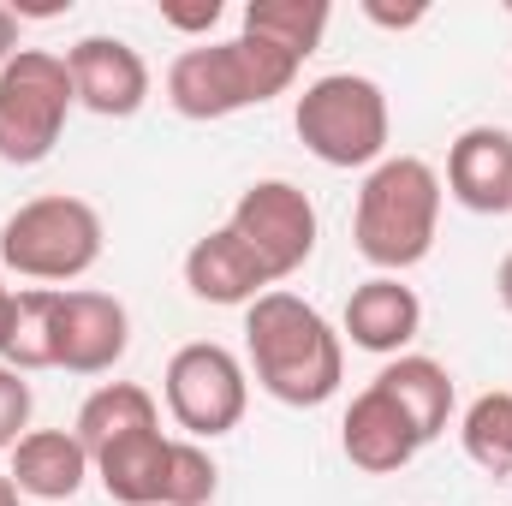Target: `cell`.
<instances>
[{
	"mask_svg": "<svg viewBox=\"0 0 512 506\" xmlns=\"http://www.w3.org/2000/svg\"><path fill=\"white\" fill-rule=\"evenodd\" d=\"M376 387L405 411V423H411V435H417L423 447H429V441L447 429V417H453V376H447L435 358L399 352L382 376H376Z\"/></svg>",
	"mask_w": 512,
	"mask_h": 506,
	"instance_id": "e0dca14e",
	"label": "cell"
},
{
	"mask_svg": "<svg viewBox=\"0 0 512 506\" xmlns=\"http://www.w3.org/2000/svg\"><path fill=\"white\" fill-rule=\"evenodd\" d=\"M72 108H78V96H72L66 54L18 48L12 66L0 72V161L6 167L48 161L66 120H72Z\"/></svg>",
	"mask_w": 512,
	"mask_h": 506,
	"instance_id": "8992f818",
	"label": "cell"
},
{
	"mask_svg": "<svg viewBox=\"0 0 512 506\" xmlns=\"http://www.w3.org/2000/svg\"><path fill=\"white\" fill-rule=\"evenodd\" d=\"M60 292L66 286H24L18 292V316H12V340H6L0 364L60 370Z\"/></svg>",
	"mask_w": 512,
	"mask_h": 506,
	"instance_id": "ac0fdd59",
	"label": "cell"
},
{
	"mask_svg": "<svg viewBox=\"0 0 512 506\" xmlns=\"http://www.w3.org/2000/svg\"><path fill=\"white\" fill-rule=\"evenodd\" d=\"M221 489V471L215 459L197 447V441H173V465H167V489H161V506H209Z\"/></svg>",
	"mask_w": 512,
	"mask_h": 506,
	"instance_id": "7402d4cb",
	"label": "cell"
},
{
	"mask_svg": "<svg viewBox=\"0 0 512 506\" xmlns=\"http://www.w3.org/2000/svg\"><path fill=\"white\" fill-rule=\"evenodd\" d=\"M495 292H501V304H507V316H512V251L501 256V268H495Z\"/></svg>",
	"mask_w": 512,
	"mask_h": 506,
	"instance_id": "83f0119b",
	"label": "cell"
},
{
	"mask_svg": "<svg viewBox=\"0 0 512 506\" xmlns=\"http://www.w3.org/2000/svg\"><path fill=\"white\" fill-rule=\"evenodd\" d=\"M66 72H72V96L78 108L102 114V120H131L149 102V66L126 36H84L66 48Z\"/></svg>",
	"mask_w": 512,
	"mask_h": 506,
	"instance_id": "9c48e42d",
	"label": "cell"
},
{
	"mask_svg": "<svg viewBox=\"0 0 512 506\" xmlns=\"http://www.w3.org/2000/svg\"><path fill=\"white\" fill-rule=\"evenodd\" d=\"M423 328V304L411 286H399V274H376L364 286H352L346 298V340L358 352H376V358H399Z\"/></svg>",
	"mask_w": 512,
	"mask_h": 506,
	"instance_id": "5bb4252c",
	"label": "cell"
},
{
	"mask_svg": "<svg viewBox=\"0 0 512 506\" xmlns=\"http://www.w3.org/2000/svg\"><path fill=\"white\" fill-rule=\"evenodd\" d=\"M435 227H441V173L417 155L376 161L352 215L358 256L376 262L382 274H405L435 251Z\"/></svg>",
	"mask_w": 512,
	"mask_h": 506,
	"instance_id": "7a4b0ae2",
	"label": "cell"
},
{
	"mask_svg": "<svg viewBox=\"0 0 512 506\" xmlns=\"http://www.w3.org/2000/svg\"><path fill=\"white\" fill-rule=\"evenodd\" d=\"M12 54H18V12L0 6V72L12 66Z\"/></svg>",
	"mask_w": 512,
	"mask_h": 506,
	"instance_id": "484cf974",
	"label": "cell"
},
{
	"mask_svg": "<svg viewBox=\"0 0 512 506\" xmlns=\"http://www.w3.org/2000/svg\"><path fill=\"white\" fill-rule=\"evenodd\" d=\"M167 411L173 423L191 435V441H215L227 429L245 423V405H251V381H245V364L215 346V340H191L167 358Z\"/></svg>",
	"mask_w": 512,
	"mask_h": 506,
	"instance_id": "52a82bcc",
	"label": "cell"
},
{
	"mask_svg": "<svg viewBox=\"0 0 512 506\" xmlns=\"http://www.w3.org/2000/svg\"><path fill=\"white\" fill-rule=\"evenodd\" d=\"M298 78V60L256 42V36H233V42H203L185 48L167 66V102L185 120H233L245 108H262L274 96H286Z\"/></svg>",
	"mask_w": 512,
	"mask_h": 506,
	"instance_id": "3957f363",
	"label": "cell"
},
{
	"mask_svg": "<svg viewBox=\"0 0 512 506\" xmlns=\"http://www.w3.org/2000/svg\"><path fill=\"white\" fill-rule=\"evenodd\" d=\"M102 262V215L84 197H30L0 227V268L24 280H78Z\"/></svg>",
	"mask_w": 512,
	"mask_h": 506,
	"instance_id": "5b68a950",
	"label": "cell"
},
{
	"mask_svg": "<svg viewBox=\"0 0 512 506\" xmlns=\"http://www.w3.org/2000/svg\"><path fill=\"white\" fill-rule=\"evenodd\" d=\"M12 316H18V292L6 286V268H0V352H6V340H12Z\"/></svg>",
	"mask_w": 512,
	"mask_h": 506,
	"instance_id": "4316f807",
	"label": "cell"
},
{
	"mask_svg": "<svg viewBox=\"0 0 512 506\" xmlns=\"http://www.w3.org/2000/svg\"><path fill=\"white\" fill-rule=\"evenodd\" d=\"M149 423H161L155 393L137 387V381H108V387H96V393L78 405L72 435L84 441V453H96V447H108V441L131 435V429H149Z\"/></svg>",
	"mask_w": 512,
	"mask_h": 506,
	"instance_id": "ffe728a7",
	"label": "cell"
},
{
	"mask_svg": "<svg viewBox=\"0 0 512 506\" xmlns=\"http://www.w3.org/2000/svg\"><path fill=\"white\" fill-rule=\"evenodd\" d=\"M447 191L471 215H507L512 209V131L471 126L447 149Z\"/></svg>",
	"mask_w": 512,
	"mask_h": 506,
	"instance_id": "8fae6325",
	"label": "cell"
},
{
	"mask_svg": "<svg viewBox=\"0 0 512 506\" xmlns=\"http://www.w3.org/2000/svg\"><path fill=\"white\" fill-rule=\"evenodd\" d=\"M6 477H12V489L24 501H72L84 489V477H96V471H90V453H84V441L72 429H30L12 447Z\"/></svg>",
	"mask_w": 512,
	"mask_h": 506,
	"instance_id": "2e32d148",
	"label": "cell"
},
{
	"mask_svg": "<svg viewBox=\"0 0 512 506\" xmlns=\"http://www.w3.org/2000/svg\"><path fill=\"white\" fill-rule=\"evenodd\" d=\"M328 18H334L328 0H251V6H245V36L280 48V54H292V60L304 66V60L322 48Z\"/></svg>",
	"mask_w": 512,
	"mask_h": 506,
	"instance_id": "d6986e66",
	"label": "cell"
},
{
	"mask_svg": "<svg viewBox=\"0 0 512 506\" xmlns=\"http://www.w3.org/2000/svg\"><path fill=\"white\" fill-rule=\"evenodd\" d=\"M18 501H24V495H18V489H12V477L0 471V506H18Z\"/></svg>",
	"mask_w": 512,
	"mask_h": 506,
	"instance_id": "f1b7e54d",
	"label": "cell"
},
{
	"mask_svg": "<svg viewBox=\"0 0 512 506\" xmlns=\"http://www.w3.org/2000/svg\"><path fill=\"white\" fill-rule=\"evenodd\" d=\"M245 352L262 381V393H274L280 405L316 411L340 393L346 381V346L328 328V316L292 292H262L245 310Z\"/></svg>",
	"mask_w": 512,
	"mask_h": 506,
	"instance_id": "6da1fadb",
	"label": "cell"
},
{
	"mask_svg": "<svg viewBox=\"0 0 512 506\" xmlns=\"http://www.w3.org/2000/svg\"><path fill=\"white\" fill-rule=\"evenodd\" d=\"M161 24L167 30H185V36H203L221 24V0H197V6H161Z\"/></svg>",
	"mask_w": 512,
	"mask_h": 506,
	"instance_id": "cb8c5ba5",
	"label": "cell"
},
{
	"mask_svg": "<svg viewBox=\"0 0 512 506\" xmlns=\"http://www.w3.org/2000/svg\"><path fill=\"white\" fill-rule=\"evenodd\" d=\"M227 227L251 245V256L268 268V280L298 274L310 262V251H316V203L292 179H256L251 191L233 203Z\"/></svg>",
	"mask_w": 512,
	"mask_h": 506,
	"instance_id": "ba28073f",
	"label": "cell"
},
{
	"mask_svg": "<svg viewBox=\"0 0 512 506\" xmlns=\"http://www.w3.org/2000/svg\"><path fill=\"white\" fill-rule=\"evenodd\" d=\"M131 346V316L114 292H60V370L108 376Z\"/></svg>",
	"mask_w": 512,
	"mask_h": 506,
	"instance_id": "30bf717a",
	"label": "cell"
},
{
	"mask_svg": "<svg viewBox=\"0 0 512 506\" xmlns=\"http://www.w3.org/2000/svg\"><path fill=\"white\" fill-rule=\"evenodd\" d=\"M298 143L322 161V167H376L387 161V96L376 78L364 72H328L316 78L298 108H292Z\"/></svg>",
	"mask_w": 512,
	"mask_h": 506,
	"instance_id": "277c9868",
	"label": "cell"
},
{
	"mask_svg": "<svg viewBox=\"0 0 512 506\" xmlns=\"http://www.w3.org/2000/svg\"><path fill=\"white\" fill-rule=\"evenodd\" d=\"M30 405H36V393H30V381H24V370L0 364V453H12V447L24 441Z\"/></svg>",
	"mask_w": 512,
	"mask_h": 506,
	"instance_id": "603a6c76",
	"label": "cell"
},
{
	"mask_svg": "<svg viewBox=\"0 0 512 506\" xmlns=\"http://www.w3.org/2000/svg\"><path fill=\"white\" fill-rule=\"evenodd\" d=\"M167 465H173V441L161 435V423L131 429V435H120V441H108V447L90 453L96 483L108 489V501H120V506H161Z\"/></svg>",
	"mask_w": 512,
	"mask_h": 506,
	"instance_id": "9a60e30c",
	"label": "cell"
},
{
	"mask_svg": "<svg viewBox=\"0 0 512 506\" xmlns=\"http://www.w3.org/2000/svg\"><path fill=\"white\" fill-rule=\"evenodd\" d=\"M185 286H191V298H203V304H221V310L245 304V310H251L274 280H268V268L256 262L251 245H245L233 227H215V233H203V239L185 251Z\"/></svg>",
	"mask_w": 512,
	"mask_h": 506,
	"instance_id": "4fadbf2b",
	"label": "cell"
},
{
	"mask_svg": "<svg viewBox=\"0 0 512 506\" xmlns=\"http://www.w3.org/2000/svg\"><path fill=\"white\" fill-rule=\"evenodd\" d=\"M364 18L382 24V30H411L429 18V6H382V0H364Z\"/></svg>",
	"mask_w": 512,
	"mask_h": 506,
	"instance_id": "d4e9b609",
	"label": "cell"
},
{
	"mask_svg": "<svg viewBox=\"0 0 512 506\" xmlns=\"http://www.w3.org/2000/svg\"><path fill=\"white\" fill-rule=\"evenodd\" d=\"M340 447H346V459H352L364 477H393V471H405V465L423 453V441L411 435L405 411L387 399L376 381L352 399V411H346V423H340Z\"/></svg>",
	"mask_w": 512,
	"mask_h": 506,
	"instance_id": "7c38bea8",
	"label": "cell"
},
{
	"mask_svg": "<svg viewBox=\"0 0 512 506\" xmlns=\"http://www.w3.org/2000/svg\"><path fill=\"white\" fill-rule=\"evenodd\" d=\"M465 459L489 477H512V393H483L471 399L465 423H459Z\"/></svg>",
	"mask_w": 512,
	"mask_h": 506,
	"instance_id": "44dd1931",
	"label": "cell"
}]
</instances>
